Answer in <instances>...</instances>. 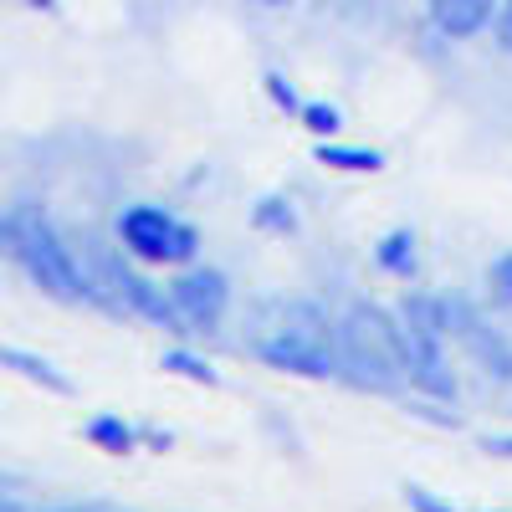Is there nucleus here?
I'll list each match as a JSON object with an SVG mask.
<instances>
[{"label": "nucleus", "mask_w": 512, "mask_h": 512, "mask_svg": "<svg viewBox=\"0 0 512 512\" xmlns=\"http://www.w3.org/2000/svg\"><path fill=\"white\" fill-rule=\"evenodd\" d=\"M6 246H11V256L26 267V277L41 292L62 297V303L88 297V277L77 272L72 251L62 246V236L52 231L47 216H36V210H11V216H6Z\"/></svg>", "instance_id": "nucleus-1"}, {"label": "nucleus", "mask_w": 512, "mask_h": 512, "mask_svg": "<svg viewBox=\"0 0 512 512\" xmlns=\"http://www.w3.org/2000/svg\"><path fill=\"white\" fill-rule=\"evenodd\" d=\"M344 359L364 374V379H395L405 364H400V318H390L384 308H354L344 318Z\"/></svg>", "instance_id": "nucleus-2"}, {"label": "nucleus", "mask_w": 512, "mask_h": 512, "mask_svg": "<svg viewBox=\"0 0 512 512\" xmlns=\"http://www.w3.org/2000/svg\"><path fill=\"white\" fill-rule=\"evenodd\" d=\"M256 354H262L272 369H287V374H303V379H328L338 374V354L344 349H333V338L323 333V323H282L272 328L262 344H256Z\"/></svg>", "instance_id": "nucleus-3"}, {"label": "nucleus", "mask_w": 512, "mask_h": 512, "mask_svg": "<svg viewBox=\"0 0 512 512\" xmlns=\"http://www.w3.org/2000/svg\"><path fill=\"white\" fill-rule=\"evenodd\" d=\"M118 236L139 262H185L195 256V231L159 205H134L118 216Z\"/></svg>", "instance_id": "nucleus-4"}, {"label": "nucleus", "mask_w": 512, "mask_h": 512, "mask_svg": "<svg viewBox=\"0 0 512 512\" xmlns=\"http://www.w3.org/2000/svg\"><path fill=\"white\" fill-rule=\"evenodd\" d=\"M169 297H175V308H180V318H185V323H195V328H216V323L226 318L231 287H226V277H221V272L195 267V272H185L175 287H169Z\"/></svg>", "instance_id": "nucleus-5"}, {"label": "nucleus", "mask_w": 512, "mask_h": 512, "mask_svg": "<svg viewBox=\"0 0 512 512\" xmlns=\"http://www.w3.org/2000/svg\"><path fill=\"white\" fill-rule=\"evenodd\" d=\"M400 364L405 374L420 384V390H431V395H456V384H451V369H446V354H441V338L436 333H425V328H410L400 318Z\"/></svg>", "instance_id": "nucleus-6"}, {"label": "nucleus", "mask_w": 512, "mask_h": 512, "mask_svg": "<svg viewBox=\"0 0 512 512\" xmlns=\"http://www.w3.org/2000/svg\"><path fill=\"white\" fill-rule=\"evenodd\" d=\"M431 6V26L451 41H466V36H477L492 11H497V0H425Z\"/></svg>", "instance_id": "nucleus-7"}, {"label": "nucleus", "mask_w": 512, "mask_h": 512, "mask_svg": "<svg viewBox=\"0 0 512 512\" xmlns=\"http://www.w3.org/2000/svg\"><path fill=\"white\" fill-rule=\"evenodd\" d=\"M400 318H405L410 328L436 333V338L451 333V303H441V297H431V292H410L405 303H400Z\"/></svg>", "instance_id": "nucleus-8"}, {"label": "nucleus", "mask_w": 512, "mask_h": 512, "mask_svg": "<svg viewBox=\"0 0 512 512\" xmlns=\"http://www.w3.org/2000/svg\"><path fill=\"white\" fill-rule=\"evenodd\" d=\"M88 441L93 446H103V451H113V456H123V451H134V425H123L118 415H93L88 420Z\"/></svg>", "instance_id": "nucleus-9"}, {"label": "nucleus", "mask_w": 512, "mask_h": 512, "mask_svg": "<svg viewBox=\"0 0 512 512\" xmlns=\"http://www.w3.org/2000/svg\"><path fill=\"white\" fill-rule=\"evenodd\" d=\"M379 267L395 272V277H410L415 272V236L410 231H390L379 241Z\"/></svg>", "instance_id": "nucleus-10"}, {"label": "nucleus", "mask_w": 512, "mask_h": 512, "mask_svg": "<svg viewBox=\"0 0 512 512\" xmlns=\"http://www.w3.org/2000/svg\"><path fill=\"white\" fill-rule=\"evenodd\" d=\"M318 164H333V169H354V175H364V169H379V149H354V144H323L318 149Z\"/></svg>", "instance_id": "nucleus-11"}, {"label": "nucleus", "mask_w": 512, "mask_h": 512, "mask_svg": "<svg viewBox=\"0 0 512 512\" xmlns=\"http://www.w3.org/2000/svg\"><path fill=\"white\" fill-rule=\"evenodd\" d=\"M164 369H175V374H185V379H195V384H216V369H210L205 359H195V354H185V349L164 354Z\"/></svg>", "instance_id": "nucleus-12"}, {"label": "nucleus", "mask_w": 512, "mask_h": 512, "mask_svg": "<svg viewBox=\"0 0 512 512\" xmlns=\"http://www.w3.org/2000/svg\"><path fill=\"white\" fill-rule=\"evenodd\" d=\"M6 364L11 369H21V374H31V379H41V384H52V390H67V379H57L41 359H31V354H21V349H6Z\"/></svg>", "instance_id": "nucleus-13"}, {"label": "nucleus", "mask_w": 512, "mask_h": 512, "mask_svg": "<svg viewBox=\"0 0 512 512\" xmlns=\"http://www.w3.org/2000/svg\"><path fill=\"white\" fill-rule=\"evenodd\" d=\"M303 123L313 128V134H333V128L344 123V113H338L333 103H303Z\"/></svg>", "instance_id": "nucleus-14"}, {"label": "nucleus", "mask_w": 512, "mask_h": 512, "mask_svg": "<svg viewBox=\"0 0 512 512\" xmlns=\"http://www.w3.org/2000/svg\"><path fill=\"white\" fill-rule=\"evenodd\" d=\"M487 282H492V292H497V303H512V251H507V256H497V262H492Z\"/></svg>", "instance_id": "nucleus-15"}, {"label": "nucleus", "mask_w": 512, "mask_h": 512, "mask_svg": "<svg viewBox=\"0 0 512 512\" xmlns=\"http://www.w3.org/2000/svg\"><path fill=\"white\" fill-rule=\"evenodd\" d=\"M267 93H272V98H277L282 108H297V113H303V103H297V93L287 88V82H282L277 72H267Z\"/></svg>", "instance_id": "nucleus-16"}, {"label": "nucleus", "mask_w": 512, "mask_h": 512, "mask_svg": "<svg viewBox=\"0 0 512 512\" xmlns=\"http://www.w3.org/2000/svg\"><path fill=\"white\" fill-rule=\"evenodd\" d=\"M410 507H415V512H451V507H441V502H436L431 492H425V487H410Z\"/></svg>", "instance_id": "nucleus-17"}, {"label": "nucleus", "mask_w": 512, "mask_h": 512, "mask_svg": "<svg viewBox=\"0 0 512 512\" xmlns=\"http://www.w3.org/2000/svg\"><path fill=\"white\" fill-rule=\"evenodd\" d=\"M497 41H502V52H512V6L497 11Z\"/></svg>", "instance_id": "nucleus-18"}, {"label": "nucleus", "mask_w": 512, "mask_h": 512, "mask_svg": "<svg viewBox=\"0 0 512 512\" xmlns=\"http://www.w3.org/2000/svg\"><path fill=\"white\" fill-rule=\"evenodd\" d=\"M487 451H497V456H512V436H492V441H487Z\"/></svg>", "instance_id": "nucleus-19"}, {"label": "nucleus", "mask_w": 512, "mask_h": 512, "mask_svg": "<svg viewBox=\"0 0 512 512\" xmlns=\"http://www.w3.org/2000/svg\"><path fill=\"white\" fill-rule=\"evenodd\" d=\"M21 6H41V11H47V6H52V0H21Z\"/></svg>", "instance_id": "nucleus-20"}, {"label": "nucleus", "mask_w": 512, "mask_h": 512, "mask_svg": "<svg viewBox=\"0 0 512 512\" xmlns=\"http://www.w3.org/2000/svg\"><path fill=\"white\" fill-rule=\"evenodd\" d=\"M262 6H292V0H262Z\"/></svg>", "instance_id": "nucleus-21"}]
</instances>
